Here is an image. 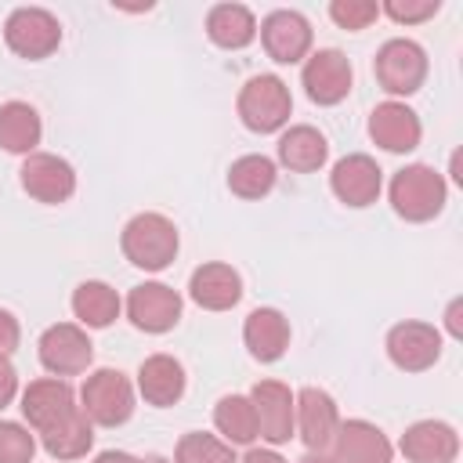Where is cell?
I'll return each instance as SVG.
<instances>
[{
  "mask_svg": "<svg viewBox=\"0 0 463 463\" xmlns=\"http://www.w3.org/2000/svg\"><path fill=\"white\" fill-rule=\"evenodd\" d=\"M329 18L340 29L358 33V29H369L380 18V4H373V0H333L329 4Z\"/></svg>",
  "mask_w": 463,
  "mask_h": 463,
  "instance_id": "obj_32",
  "label": "cell"
},
{
  "mask_svg": "<svg viewBox=\"0 0 463 463\" xmlns=\"http://www.w3.org/2000/svg\"><path fill=\"white\" fill-rule=\"evenodd\" d=\"M188 297L203 311H228L242 300V275L232 264H203L188 279Z\"/></svg>",
  "mask_w": 463,
  "mask_h": 463,
  "instance_id": "obj_20",
  "label": "cell"
},
{
  "mask_svg": "<svg viewBox=\"0 0 463 463\" xmlns=\"http://www.w3.org/2000/svg\"><path fill=\"white\" fill-rule=\"evenodd\" d=\"M242 463H286L275 449H250L246 456H242Z\"/></svg>",
  "mask_w": 463,
  "mask_h": 463,
  "instance_id": "obj_36",
  "label": "cell"
},
{
  "mask_svg": "<svg viewBox=\"0 0 463 463\" xmlns=\"http://www.w3.org/2000/svg\"><path fill=\"white\" fill-rule=\"evenodd\" d=\"M398 449L409 463H456L459 434L445 420H420L402 434Z\"/></svg>",
  "mask_w": 463,
  "mask_h": 463,
  "instance_id": "obj_18",
  "label": "cell"
},
{
  "mask_svg": "<svg viewBox=\"0 0 463 463\" xmlns=\"http://www.w3.org/2000/svg\"><path fill=\"white\" fill-rule=\"evenodd\" d=\"M40 441H43L47 456H54V459H80V456H87L90 445H94V423H90L87 412L76 405L65 420H58L54 427H47V430L40 434Z\"/></svg>",
  "mask_w": 463,
  "mask_h": 463,
  "instance_id": "obj_27",
  "label": "cell"
},
{
  "mask_svg": "<svg viewBox=\"0 0 463 463\" xmlns=\"http://www.w3.org/2000/svg\"><path fill=\"white\" fill-rule=\"evenodd\" d=\"M373 72H376V83L394 94V98H409L423 87L427 80V51L416 43V40H405V36H394L387 40L380 51H376V61H373Z\"/></svg>",
  "mask_w": 463,
  "mask_h": 463,
  "instance_id": "obj_5",
  "label": "cell"
},
{
  "mask_svg": "<svg viewBox=\"0 0 463 463\" xmlns=\"http://www.w3.org/2000/svg\"><path fill=\"white\" fill-rule=\"evenodd\" d=\"M257 416V438H264L268 445H286L297 430H293V391L282 380H260L253 383V391L246 394Z\"/></svg>",
  "mask_w": 463,
  "mask_h": 463,
  "instance_id": "obj_9",
  "label": "cell"
},
{
  "mask_svg": "<svg viewBox=\"0 0 463 463\" xmlns=\"http://www.w3.org/2000/svg\"><path fill=\"white\" fill-rule=\"evenodd\" d=\"M387 195H391V206H394L398 217H405L412 224H423V221H430V217L441 213L449 188H445V177L434 166L412 163V166H402L391 177Z\"/></svg>",
  "mask_w": 463,
  "mask_h": 463,
  "instance_id": "obj_1",
  "label": "cell"
},
{
  "mask_svg": "<svg viewBox=\"0 0 463 463\" xmlns=\"http://www.w3.org/2000/svg\"><path fill=\"white\" fill-rule=\"evenodd\" d=\"M40 362L51 376H76V373H87L90 358H94V344L87 336L83 326L76 322H58V326H47L40 344Z\"/></svg>",
  "mask_w": 463,
  "mask_h": 463,
  "instance_id": "obj_7",
  "label": "cell"
},
{
  "mask_svg": "<svg viewBox=\"0 0 463 463\" xmlns=\"http://www.w3.org/2000/svg\"><path fill=\"white\" fill-rule=\"evenodd\" d=\"M137 463H170V459H163V456H145V459H137Z\"/></svg>",
  "mask_w": 463,
  "mask_h": 463,
  "instance_id": "obj_40",
  "label": "cell"
},
{
  "mask_svg": "<svg viewBox=\"0 0 463 463\" xmlns=\"http://www.w3.org/2000/svg\"><path fill=\"white\" fill-rule=\"evenodd\" d=\"M329 449L340 463H391L394 459L387 434L369 420H340Z\"/></svg>",
  "mask_w": 463,
  "mask_h": 463,
  "instance_id": "obj_17",
  "label": "cell"
},
{
  "mask_svg": "<svg viewBox=\"0 0 463 463\" xmlns=\"http://www.w3.org/2000/svg\"><path fill=\"white\" fill-rule=\"evenodd\" d=\"M36 438L14 420H0V463H33Z\"/></svg>",
  "mask_w": 463,
  "mask_h": 463,
  "instance_id": "obj_31",
  "label": "cell"
},
{
  "mask_svg": "<svg viewBox=\"0 0 463 463\" xmlns=\"http://www.w3.org/2000/svg\"><path fill=\"white\" fill-rule=\"evenodd\" d=\"M459 307H463V300H452V304H449V315H445V318H449V333H452V336H463V326H459Z\"/></svg>",
  "mask_w": 463,
  "mask_h": 463,
  "instance_id": "obj_37",
  "label": "cell"
},
{
  "mask_svg": "<svg viewBox=\"0 0 463 463\" xmlns=\"http://www.w3.org/2000/svg\"><path fill=\"white\" fill-rule=\"evenodd\" d=\"M300 463H340V459H336L333 452H304Z\"/></svg>",
  "mask_w": 463,
  "mask_h": 463,
  "instance_id": "obj_39",
  "label": "cell"
},
{
  "mask_svg": "<svg viewBox=\"0 0 463 463\" xmlns=\"http://www.w3.org/2000/svg\"><path fill=\"white\" fill-rule=\"evenodd\" d=\"M119 246H123V257L134 264V268H145V271H163L174 257H177V228L170 217L163 213H137L123 224V235H119Z\"/></svg>",
  "mask_w": 463,
  "mask_h": 463,
  "instance_id": "obj_2",
  "label": "cell"
},
{
  "mask_svg": "<svg viewBox=\"0 0 463 463\" xmlns=\"http://www.w3.org/2000/svg\"><path fill=\"white\" fill-rule=\"evenodd\" d=\"M119 293L109 286V282H98V279H87L72 289V315L80 318V326L87 329H105L119 318Z\"/></svg>",
  "mask_w": 463,
  "mask_h": 463,
  "instance_id": "obj_26",
  "label": "cell"
},
{
  "mask_svg": "<svg viewBox=\"0 0 463 463\" xmlns=\"http://www.w3.org/2000/svg\"><path fill=\"white\" fill-rule=\"evenodd\" d=\"M242 340L257 362H279L289 347V318L279 307H253L242 322Z\"/></svg>",
  "mask_w": 463,
  "mask_h": 463,
  "instance_id": "obj_21",
  "label": "cell"
},
{
  "mask_svg": "<svg viewBox=\"0 0 463 463\" xmlns=\"http://www.w3.org/2000/svg\"><path fill=\"white\" fill-rule=\"evenodd\" d=\"M76 409V394L72 387L61 380V376H43V380H33L25 391H22V416L29 420L33 430H47L54 427L58 420H65L69 412Z\"/></svg>",
  "mask_w": 463,
  "mask_h": 463,
  "instance_id": "obj_16",
  "label": "cell"
},
{
  "mask_svg": "<svg viewBox=\"0 0 463 463\" xmlns=\"http://www.w3.org/2000/svg\"><path fill=\"white\" fill-rule=\"evenodd\" d=\"M213 427L228 445H253L257 441V416L246 394H224L213 405Z\"/></svg>",
  "mask_w": 463,
  "mask_h": 463,
  "instance_id": "obj_28",
  "label": "cell"
},
{
  "mask_svg": "<svg viewBox=\"0 0 463 463\" xmlns=\"http://www.w3.org/2000/svg\"><path fill=\"white\" fill-rule=\"evenodd\" d=\"M127 318L141 333H166L181 322V293L166 282H141L127 297Z\"/></svg>",
  "mask_w": 463,
  "mask_h": 463,
  "instance_id": "obj_12",
  "label": "cell"
},
{
  "mask_svg": "<svg viewBox=\"0 0 463 463\" xmlns=\"http://www.w3.org/2000/svg\"><path fill=\"white\" fill-rule=\"evenodd\" d=\"M4 40L18 58L40 61L58 51L61 43V22L43 7H14L4 22Z\"/></svg>",
  "mask_w": 463,
  "mask_h": 463,
  "instance_id": "obj_6",
  "label": "cell"
},
{
  "mask_svg": "<svg viewBox=\"0 0 463 463\" xmlns=\"http://www.w3.org/2000/svg\"><path fill=\"white\" fill-rule=\"evenodd\" d=\"M177 463H235V452L224 438L206 434V430H188L177 449H174Z\"/></svg>",
  "mask_w": 463,
  "mask_h": 463,
  "instance_id": "obj_30",
  "label": "cell"
},
{
  "mask_svg": "<svg viewBox=\"0 0 463 463\" xmlns=\"http://www.w3.org/2000/svg\"><path fill=\"white\" fill-rule=\"evenodd\" d=\"M257 33H260L268 58L279 65H293V61L307 58V51H311V22L300 11H289V7L271 11Z\"/></svg>",
  "mask_w": 463,
  "mask_h": 463,
  "instance_id": "obj_11",
  "label": "cell"
},
{
  "mask_svg": "<svg viewBox=\"0 0 463 463\" xmlns=\"http://www.w3.org/2000/svg\"><path fill=\"white\" fill-rule=\"evenodd\" d=\"M351 61L344 51L336 47H322L315 51L304 69H300V83H304V94L315 101V105H340L347 94H351Z\"/></svg>",
  "mask_w": 463,
  "mask_h": 463,
  "instance_id": "obj_8",
  "label": "cell"
},
{
  "mask_svg": "<svg viewBox=\"0 0 463 463\" xmlns=\"http://www.w3.org/2000/svg\"><path fill=\"white\" fill-rule=\"evenodd\" d=\"M22 188L36 199V203H65L72 192H76V170L61 159V156H51V152H33L25 156L22 170Z\"/></svg>",
  "mask_w": 463,
  "mask_h": 463,
  "instance_id": "obj_15",
  "label": "cell"
},
{
  "mask_svg": "<svg viewBox=\"0 0 463 463\" xmlns=\"http://www.w3.org/2000/svg\"><path fill=\"white\" fill-rule=\"evenodd\" d=\"M326 159H329V141L307 123H297L279 137V163L289 166L293 174H315Z\"/></svg>",
  "mask_w": 463,
  "mask_h": 463,
  "instance_id": "obj_25",
  "label": "cell"
},
{
  "mask_svg": "<svg viewBox=\"0 0 463 463\" xmlns=\"http://www.w3.org/2000/svg\"><path fill=\"white\" fill-rule=\"evenodd\" d=\"M329 188H333V195H336L344 206L362 210V206H369V203L380 199L383 170L376 166L373 156H365V152H351V156H344V159L333 166V174H329Z\"/></svg>",
  "mask_w": 463,
  "mask_h": 463,
  "instance_id": "obj_14",
  "label": "cell"
},
{
  "mask_svg": "<svg viewBox=\"0 0 463 463\" xmlns=\"http://www.w3.org/2000/svg\"><path fill=\"white\" fill-rule=\"evenodd\" d=\"M80 409L98 427H119L134 412V387L119 369H94L80 387Z\"/></svg>",
  "mask_w": 463,
  "mask_h": 463,
  "instance_id": "obj_4",
  "label": "cell"
},
{
  "mask_svg": "<svg viewBox=\"0 0 463 463\" xmlns=\"http://www.w3.org/2000/svg\"><path fill=\"white\" fill-rule=\"evenodd\" d=\"M18 340H22V329H18V318L11 311L0 307V358H11L18 351Z\"/></svg>",
  "mask_w": 463,
  "mask_h": 463,
  "instance_id": "obj_34",
  "label": "cell"
},
{
  "mask_svg": "<svg viewBox=\"0 0 463 463\" xmlns=\"http://www.w3.org/2000/svg\"><path fill=\"white\" fill-rule=\"evenodd\" d=\"M94 463H137L130 452H116V449H109V452H101Z\"/></svg>",
  "mask_w": 463,
  "mask_h": 463,
  "instance_id": "obj_38",
  "label": "cell"
},
{
  "mask_svg": "<svg viewBox=\"0 0 463 463\" xmlns=\"http://www.w3.org/2000/svg\"><path fill=\"white\" fill-rule=\"evenodd\" d=\"M206 36L224 51H242L257 40V18L246 4H217L206 14Z\"/></svg>",
  "mask_w": 463,
  "mask_h": 463,
  "instance_id": "obj_23",
  "label": "cell"
},
{
  "mask_svg": "<svg viewBox=\"0 0 463 463\" xmlns=\"http://www.w3.org/2000/svg\"><path fill=\"white\" fill-rule=\"evenodd\" d=\"M239 119L246 130L253 134H275L289 123V112H293V98H289V87L271 76V72H260V76H250L239 90Z\"/></svg>",
  "mask_w": 463,
  "mask_h": 463,
  "instance_id": "obj_3",
  "label": "cell"
},
{
  "mask_svg": "<svg viewBox=\"0 0 463 463\" xmlns=\"http://www.w3.org/2000/svg\"><path fill=\"white\" fill-rule=\"evenodd\" d=\"M43 123L29 101H4L0 105V148L14 156H33L40 145Z\"/></svg>",
  "mask_w": 463,
  "mask_h": 463,
  "instance_id": "obj_24",
  "label": "cell"
},
{
  "mask_svg": "<svg viewBox=\"0 0 463 463\" xmlns=\"http://www.w3.org/2000/svg\"><path fill=\"white\" fill-rule=\"evenodd\" d=\"M369 137L387 152H412L423 137V127L405 101H383L369 116Z\"/></svg>",
  "mask_w": 463,
  "mask_h": 463,
  "instance_id": "obj_19",
  "label": "cell"
},
{
  "mask_svg": "<svg viewBox=\"0 0 463 463\" xmlns=\"http://www.w3.org/2000/svg\"><path fill=\"white\" fill-rule=\"evenodd\" d=\"M441 11V0H387L380 7V14H387L391 22L398 25H416V22H427Z\"/></svg>",
  "mask_w": 463,
  "mask_h": 463,
  "instance_id": "obj_33",
  "label": "cell"
},
{
  "mask_svg": "<svg viewBox=\"0 0 463 463\" xmlns=\"http://www.w3.org/2000/svg\"><path fill=\"white\" fill-rule=\"evenodd\" d=\"M14 394H18V373L7 358H0V409H7L14 402Z\"/></svg>",
  "mask_w": 463,
  "mask_h": 463,
  "instance_id": "obj_35",
  "label": "cell"
},
{
  "mask_svg": "<svg viewBox=\"0 0 463 463\" xmlns=\"http://www.w3.org/2000/svg\"><path fill=\"white\" fill-rule=\"evenodd\" d=\"M293 405H297L293 409V430L300 434L307 452H326L336 438V427H340L336 402L322 387H300Z\"/></svg>",
  "mask_w": 463,
  "mask_h": 463,
  "instance_id": "obj_10",
  "label": "cell"
},
{
  "mask_svg": "<svg viewBox=\"0 0 463 463\" xmlns=\"http://www.w3.org/2000/svg\"><path fill=\"white\" fill-rule=\"evenodd\" d=\"M228 188L239 195V199H264L271 188H275V163L268 156H239L228 170Z\"/></svg>",
  "mask_w": 463,
  "mask_h": 463,
  "instance_id": "obj_29",
  "label": "cell"
},
{
  "mask_svg": "<svg viewBox=\"0 0 463 463\" xmlns=\"http://www.w3.org/2000/svg\"><path fill=\"white\" fill-rule=\"evenodd\" d=\"M137 391L148 405L166 409L184 394V365L174 354H148L137 369Z\"/></svg>",
  "mask_w": 463,
  "mask_h": 463,
  "instance_id": "obj_22",
  "label": "cell"
},
{
  "mask_svg": "<svg viewBox=\"0 0 463 463\" xmlns=\"http://www.w3.org/2000/svg\"><path fill=\"white\" fill-rule=\"evenodd\" d=\"M387 358L402 373H423L441 358V333L430 322H398L387 333Z\"/></svg>",
  "mask_w": 463,
  "mask_h": 463,
  "instance_id": "obj_13",
  "label": "cell"
}]
</instances>
